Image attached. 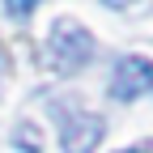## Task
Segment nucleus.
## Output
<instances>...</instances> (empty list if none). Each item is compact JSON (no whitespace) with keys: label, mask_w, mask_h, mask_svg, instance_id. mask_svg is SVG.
<instances>
[{"label":"nucleus","mask_w":153,"mask_h":153,"mask_svg":"<svg viewBox=\"0 0 153 153\" xmlns=\"http://www.w3.org/2000/svg\"><path fill=\"white\" fill-rule=\"evenodd\" d=\"M128 153H132V149H128Z\"/></svg>","instance_id":"nucleus-7"},{"label":"nucleus","mask_w":153,"mask_h":153,"mask_svg":"<svg viewBox=\"0 0 153 153\" xmlns=\"http://www.w3.org/2000/svg\"><path fill=\"white\" fill-rule=\"evenodd\" d=\"M94 60V38L81 22H72V17H60V22L51 26V64L60 72H76Z\"/></svg>","instance_id":"nucleus-1"},{"label":"nucleus","mask_w":153,"mask_h":153,"mask_svg":"<svg viewBox=\"0 0 153 153\" xmlns=\"http://www.w3.org/2000/svg\"><path fill=\"white\" fill-rule=\"evenodd\" d=\"M13 140H17V145H26L30 153H38V132H34L30 123H22V128H17V132H13Z\"/></svg>","instance_id":"nucleus-4"},{"label":"nucleus","mask_w":153,"mask_h":153,"mask_svg":"<svg viewBox=\"0 0 153 153\" xmlns=\"http://www.w3.org/2000/svg\"><path fill=\"white\" fill-rule=\"evenodd\" d=\"M102 119L98 115H89V111H68L64 115V123H60V145L64 153H94L102 145Z\"/></svg>","instance_id":"nucleus-3"},{"label":"nucleus","mask_w":153,"mask_h":153,"mask_svg":"<svg viewBox=\"0 0 153 153\" xmlns=\"http://www.w3.org/2000/svg\"><path fill=\"white\" fill-rule=\"evenodd\" d=\"M0 55H4V51H0Z\"/></svg>","instance_id":"nucleus-6"},{"label":"nucleus","mask_w":153,"mask_h":153,"mask_svg":"<svg viewBox=\"0 0 153 153\" xmlns=\"http://www.w3.org/2000/svg\"><path fill=\"white\" fill-rule=\"evenodd\" d=\"M4 13H9V17H30V13H34V4H30V0H22V4H17V0H9Z\"/></svg>","instance_id":"nucleus-5"},{"label":"nucleus","mask_w":153,"mask_h":153,"mask_svg":"<svg viewBox=\"0 0 153 153\" xmlns=\"http://www.w3.org/2000/svg\"><path fill=\"white\" fill-rule=\"evenodd\" d=\"M149 89H153V60H145V55H123L115 64V72H111V98L115 102H132V98H140Z\"/></svg>","instance_id":"nucleus-2"}]
</instances>
